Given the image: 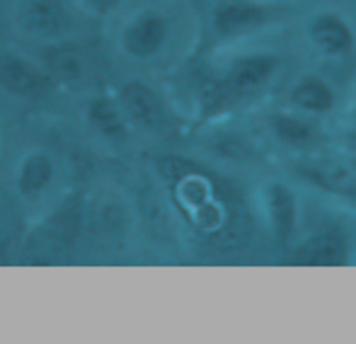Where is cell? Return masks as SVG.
Listing matches in <instances>:
<instances>
[{
	"label": "cell",
	"instance_id": "7a4b0ae2",
	"mask_svg": "<svg viewBox=\"0 0 356 344\" xmlns=\"http://www.w3.org/2000/svg\"><path fill=\"white\" fill-rule=\"evenodd\" d=\"M0 88L13 97L37 99L54 88V78L42 61L15 51H0Z\"/></svg>",
	"mask_w": 356,
	"mask_h": 344
},
{
	"label": "cell",
	"instance_id": "5b68a950",
	"mask_svg": "<svg viewBox=\"0 0 356 344\" xmlns=\"http://www.w3.org/2000/svg\"><path fill=\"white\" fill-rule=\"evenodd\" d=\"M56 179V163L51 156L42 151H29L19 158L17 170H15V189L27 202H37L49 192V187Z\"/></svg>",
	"mask_w": 356,
	"mask_h": 344
},
{
	"label": "cell",
	"instance_id": "52a82bcc",
	"mask_svg": "<svg viewBox=\"0 0 356 344\" xmlns=\"http://www.w3.org/2000/svg\"><path fill=\"white\" fill-rule=\"evenodd\" d=\"M347 259L349 247L344 238L337 236V233H323V236L310 238L303 245L296 247L291 264H298V267H339V264H347Z\"/></svg>",
	"mask_w": 356,
	"mask_h": 344
},
{
	"label": "cell",
	"instance_id": "4fadbf2b",
	"mask_svg": "<svg viewBox=\"0 0 356 344\" xmlns=\"http://www.w3.org/2000/svg\"><path fill=\"white\" fill-rule=\"evenodd\" d=\"M313 182L323 184L334 192L356 194V172L352 167L342 165V163H330V161H315L303 170Z\"/></svg>",
	"mask_w": 356,
	"mask_h": 344
},
{
	"label": "cell",
	"instance_id": "8992f818",
	"mask_svg": "<svg viewBox=\"0 0 356 344\" xmlns=\"http://www.w3.org/2000/svg\"><path fill=\"white\" fill-rule=\"evenodd\" d=\"M267 19L262 5L252 3V0H228V3L216 5L213 10V29L220 37H240Z\"/></svg>",
	"mask_w": 356,
	"mask_h": 344
},
{
	"label": "cell",
	"instance_id": "ba28073f",
	"mask_svg": "<svg viewBox=\"0 0 356 344\" xmlns=\"http://www.w3.org/2000/svg\"><path fill=\"white\" fill-rule=\"evenodd\" d=\"M310 39L327 56H347L354 49V32L344 17L334 13H323L310 24Z\"/></svg>",
	"mask_w": 356,
	"mask_h": 344
},
{
	"label": "cell",
	"instance_id": "6da1fadb",
	"mask_svg": "<svg viewBox=\"0 0 356 344\" xmlns=\"http://www.w3.org/2000/svg\"><path fill=\"white\" fill-rule=\"evenodd\" d=\"M15 17L24 34L37 39H63L73 29L66 0H17Z\"/></svg>",
	"mask_w": 356,
	"mask_h": 344
},
{
	"label": "cell",
	"instance_id": "9c48e42d",
	"mask_svg": "<svg viewBox=\"0 0 356 344\" xmlns=\"http://www.w3.org/2000/svg\"><path fill=\"white\" fill-rule=\"evenodd\" d=\"M119 104H122L129 122L141 124V126H158L160 119H163L160 99L141 81H131L119 90Z\"/></svg>",
	"mask_w": 356,
	"mask_h": 344
},
{
	"label": "cell",
	"instance_id": "7c38bea8",
	"mask_svg": "<svg viewBox=\"0 0 356 344\" xmlns=\"http://www.w3.org/2000/svg\"><path fill=\"white\" fill-rule=\"evenodd\" d=\"M291 102L303 112L327 114L334 107V92L323 78H303L293 90H291Z\"/></svg>",
	"mask_w": 356,
	"mask_h": 344
},
{
	"label": "cell",
	"instance_id": "8fae6325",
	"mask_svg": "<svg viewBox=\"0 0 356 344\" xmlns=\"http://www.w3.org/2000/svg\"><path fill=\"white\" fill-rule=\"evenodd\" d=\"M267 211L279 240L291 238L296 228V218H298V204H296L293 192L286 184L272 182L267 187Z\"/></svg>",
	"mask_w": 356,
	"mask_h": 344
},
{
	"label": "cell",
	"instance_id": "30bf717a",
	"mask_svg": "<svg viewBox=\"0 0 356 344\" xmlns=\"http://www.w3.org/2000/svg\"><path fill=\"white\" fill-rule=\"evenodd\" d=\"M88 122L99 136L109 141H127L129 136V117L124 114L119 99L112 97H97L88 107Z\"/></svg>",
	"mask_w": 356,
	"mask_h": 344
},
{
	"label": "cell",
	"instance_id": "3957f363",
	"mask_svg": "<svg viewBox=\"0 0 356 344\" xmlns=\"http://www.w3.org/2000/svg\"><path fill=\"white\" fill-rule=\"evenodd\" d=\"M168 34L170 29L165 15L148 8L124 22L122 32H119V47L127 56L145 61V58H153L155 54L163 51Z\"/></svg>",
	"mask_w": 356,
	"mask_h": 344
},
{
	"label": "cell",
	"instance_id": "5bb4252c",
	"mask_svg": "<svg viewBox=\"0 0 356 344\" xmlns=\"http://www.w3.org/2000/svg\"><path fill=\"white\" fill-rule=\"evenodd\" d=\"M42 66L49 71V76L54 78V83L56 81L73 83L75 78L83 73V61H80V56L75 51H71V49H63L61 44L49 49Z\"/></svg>",
	"mask_w": 356,
	"mask_h": 344
},
{
	"label": "cell",
	"instance_id": "9a60e30c",
	"mask_svg": "<svg viewBox=\"0 0 356 344\" xmlns=\"http://www.w3.org/2000/svg\"><path fill=\"white\" fill-rule=\"evenodd\" d=\"M274 133H277L279 141H284L286 146L293 148H303L308 143L315 141V129L310 122L300 117H293V114H279V117L272 119Z\"/></svg>",
	"mask_w": 356,
	"mask_h": 344
},
{
	"label": "cell",
	"instance_id": "277c9868",
	"mask_svg": "<svg viewBox=\"0 0 356 344\" xmlns=\"http://www.w3.org/2000/svg\"><path fill=\"white\" fill-rule=\"evenodd\" d=\"M279 58L272 54H248L240 56L238 61L230 66L228 71V88L233 90L238 97H252L259 90H264L277 73Z\"/></svg>",
	"mask_w": 356,
	"mask_h": 344
},
{
	"label": "cell",
	"instance_id": "2e32d148",
	"mask_svg": "<svg viewBox=\"0 0 356 344\" xmlns=\"http://www.w3.org/2000/svg\"><path fill=\"white\" fill-rule=\"evenodd\" d=\"M122 3L124 0H75V5H78L83 13L92 15V17H109L114 10H119Z\"/></svg>",
	"mask_w": 356,
	"mask_h": 344
}]
</instances>
